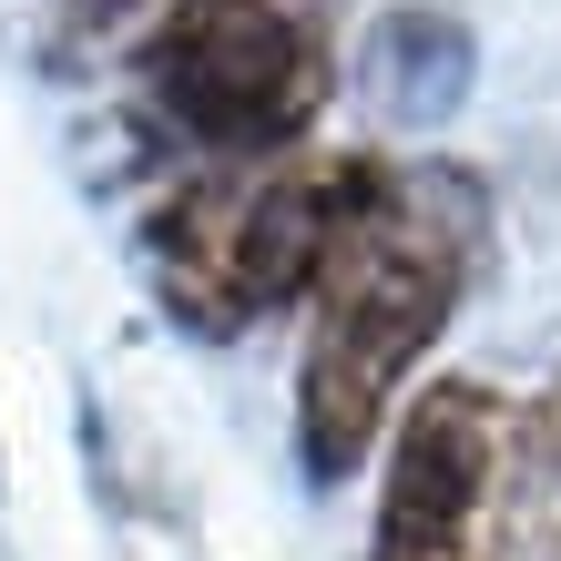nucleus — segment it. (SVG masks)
Returning a JSON list of instances; mask_svg holds the SVG:
<instances>
[{
    "label": "nucleus",
    "mask_w": 561,
    "mask_h": 561,
    "mask_svg": "<svg viewBox=\"0 0 561 561\" xmlns=\"http://www.w3.org/2000/svg\"><path fill=\"white\" fill-rule=\"evenodd\" d=\"M368 561H511V399L490 378H419L378 459Z\"/></svg>",
    "instance_id": "nucleus-4"
},
{
    "label": "nucleus",
    "mask_w": 561,
    "mask_h": 561,
    "mask_svg": "<svg viewBox=\"0 0 561 561\" xmlns=\"http://www.w3.org/2000/svg\"><path fill=\"white\" fill-rule=\"evenodd\" d=\"M399 163L388 153H286V163H215L144 215V266L163 317L194 337H245L286 317L368 225Z\"/></svg>",
    "instance_id": "nucleus-2"
},
{
    "label": "nucleus",
    "mask_w": 561,
    "mask_h": 561,
    "mask_svg": "<svg viewBox=\"0 0 561 561\" xmlns=\"http://www.w3.org/2000/svg\"><path fill=\"white\" fill-rule=\"evenodd\" d=\"M511 561H561V378L511 409Z\"/></svg>",
    "instance_id": "nucleus-5"
},
{
    "label": "nucleus",
    "mask_w": 561,
    "mask_h": 561,
    "mask_svg": "<svg viewBox=\"0 0 561 561\" xmlns=\"http://www.w3.org/2000/svg\"><path fill=\"white\" fill-rule=\"evenodd\" d=\"M134 11H153V0H61L72 31H113V21H134Z\"/></svg>",
    "instance_id": "nucleus-6"
},
{
    "label": "nucleus",
    "mask_w": 561,
    "mask_h": 561,
    "mask_svg": "<svg viewBox=\"0 0 561 561\" xmlns=\"http://www.w3.org/2000/svg\"><path fill=\"white\" fill-rule=\"evenodd\" d=\"M134 92L215 163H286L317 144L337 61L296 0H163L134 42Z\"/></svg>",
    "instance_id": "nucleus-3"
},
{
    "label": "nucleus",
    "mask_w": 561,
    "mask_h": 561,
    "mask_svg": "<svg viewBox=\"0 0 561 561\" xmlns=\"http://www.w3.org/2000/svg\"><path fill=\"white\" fill-rule=\"evenodd\" d=\"M480 266V194L439 163H399L368 225L307 296V357H296V470L317 490L357 480L409 409L428 347L449 337Z\"/></svg>",
    "instance_id": "nucleus-1"
}]
</instances>
